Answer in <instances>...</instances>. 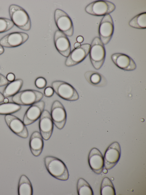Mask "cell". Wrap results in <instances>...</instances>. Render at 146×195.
<instances>
[{
  "label": "cell",
  "instance_id": "d590c367",
  "mask_svg": "<svg viewBox=\"0 0 146 195\" xmlns=\"http://www.w3.org/2000/svg\"><path fill=\"white\" fill-rule=\"evenodd\" d=\"M9 101V99L7 98H5L4 99L3 102L4 103H8Z\"/></svg>",
  "mask_w": 146,
  "mask_h": 195
},
{
  "label": "cell",
  "instance_id": "5bb4252c",
  "mask_svg": "<svg viewBox=\"0 0 146 195\" xmlns=\"http://www.w3.org/2000/svg\"><path fill=\"white\" fill-rule=\"evenodd\" d=\"M45 104L40 101L31 105L27 109L24 115L23 122L26 125H30L39 119L44 110Z\"/></svg>",
  "mask_w": 146,
  "mask_h": 195
},
{
  "label": "cell",
  "instance_id": "d6a6232c",
  "mask_svg": "<svg viewBox=\"0 0 146 195\" xmlns=\"http://www.w3.org/2000/svg\"><path fill=\"white\" fill-rule=\"evenodd\" d=\"M81 45L80 43L77 42L75 43L74 44V47L75 49H78L80 47Z\"/></svg>",
  "mask_w": 146,
  "mask_h": 195
},
{
  "label": "cell",
  "instance_id": "cb8c5ba5",
  "mask_svg": "<svg viewBox=\"0 0 146 195\" xmlns=\"http://www.w3.org/2000/svg\"><path fill=\"white\" fill-rule=\"evenodd\" d=\"M77 189L79 195H93L92 189L89 184L84 179L80 178L78 180Z\"/></svg>",
  "mask_w": 146,
  "mask_h": 195
},
{
  "label": "cell",
  "instance_id": "30bf717a",
  "mask_svg": "<svg viewBox=\"0 0 146 195\" xmlns=\"http://www.w3.org/2000/svg\"><path fill=\"white\" fill-rule=\"evenodd\" d=\"M114 29L113 19L110 14L104 16L100 23L99 29L100 39L104 45L111 40Z\"/></svg>",
  "mask_w": 146,
  "mask_h": 195
},
{
  "label": "cell",
  "instance_id": "6da1fadb",
  "mask_svg": "<svg viewBox=\"0 0 146 195\" xmlns=\"http://www.w3.org/2000/svg\"><path fill=\"white\" fill-rule=\"evenodd\" d=\"M44 163L48 172L58 180L65 181L69 178L68 169L64 163L59 158L52 156H46Z\"/></svg>",
  "mask_w": 146,
  "mask_h": 195
},
{
  "label": "cell",
  "instance_id": "1f68e13d",
  "mask_svg": "<svg viewBox=\"0 0 146 195\" xmlns=\"http://www.w3.org/2000/svg\"><path fill=\"white\" fill-rule=\"evenodd\" d=\"M77 42L79 43H82L84 40L83 37L81 36H78L76 39Z\"/></svg>",
  "mask_w": 146,
  "mask_h": 195
},
{
  "label": "cell",
  "instance_id": "8fae6325",
  "mask_svg": "<svg viewBox=\"0 0 146 195\" xmlns=\"http://www.w3.org/2000/svg\"><path fill=\"white\" fill-rule=\"evenodd\" d=\"M5 120L8 127L16 135L23 138L28 137L29 133L26 125L18 118L11 114L7 115L5 116Z\"/></svg>",
  "mask_w": 146,
  "mask_h": 195
},
{
  "label": "cell",
  "instance_id": "ba28073f",
  "mask_svg": "<svg viewBox=\"0 0 146 195\" xmlns=\"http://www.w3.org/2000/svg\"><path fill=\"white\" fill-rule=\"evenodd\" d=\"M50 114L55 126L58 129H62L65 125L67 115L64 106L59 101L56 100L53 102Z\"/></svg>",
  "mask_w": 146,
  "mask_h": 195
},
{
  "label": "cell",
  "instance_id": "4316f807",
  "mask_svg": "<svg viewBox=\"0 0 146 195\" xmlns=\"http://www.w3.org/2000/svg\"><path fill=\"white\" fill-rule=\"evenodd\" d=\"M14 25L11 20L5 18L0 17V33L8 31L11 29Z\"/></svg>",
  "mask_w": 146,
  "mask_h": 195
},
{
  "label": "cell",
  "instance_id": "484cf974",
  "mask_svg": "<svg viewBox=\"0 0 146 195\" xmlns=\"http://www.w3.org/2000/svg\"><path fill=\"white\" fill-rule=\"evenodd\" d=\"M101 195H115V189L111 180L108 177L103 180L101 186Z\"/></svg>",
  "mask_w": 146,
  "mask_h": 195
},
{
  "label": "cell",
  "instance_id": "e575fe53",
  "mask_svg": "<svg viewBox=\"0 0 146 195\" xmlns=\"http://www.w3.org/2000/svg\"><path fill=\"white\" fill-rule=\"evenodd\" d=\"M5 97L2 93L0 92V103L2 102Z\"/></svg>",
  "mask_w": 146,
  "mask_h": 195
},
{
  "label": "cell",
  "instance_id": "7c38bea8",
  "mask_svg": "<svg viewBox=\"0 0 146 195\" xmlns=\"http://www.w3.org/2000/svg\"><path fill=\"white\" fill-rule=\"evenodd\" d=\"M90 46L89 44H84L81 45L80 48L73 50L66 60L65 65L71 67L82 62L89 53Z\"/></svg>",
  "mask_w": 146,
  "mask_h": 195
},
{
  "label": "cell",
  "instance_id": "e0dca14e",
  "mask_svg": "<svg viewBox=\"0 0 146 195\" xmlns=\"http://www.w3.org/2000/svg\"><path fill=\"white\" fill-rule=\"evenodd\" d=\"M88 161L90 168L94 173L97 174L102 173L104 167V158L98 149L93 148L91 150Z\"/></svg>",
  "mask_w": 146,
  "mask_h": 195
},
{
  "label": "cell",
  "instance_id": "ac0fdd59",
  "mask_svg": "<svg viewBox=\"0 0 146 195\" xmlns=\"http://www.w3.org/2000/svg\"><path fill=\"white\" fill-rule=\"evenodd\" d=\"M111 59L115 64L118 67L127 71H133L136 68L134 60L128 55L121 53L113 54Z\"/></svg>",
  "mask_w": 146,
  "mask_h": 195
},
{
  "label": "cell",
  "instance_id": "603a6c76",
  "mask_svg": "<svg viewBox=\"0 0 146 195\" xmlns=\"http://www.w3.org/2000/svg\"><path fill=\"white\" fill-rule=\"evenodd\" d=\"M129 25L137 29H143L146 28V12L139 14L133 18L129 22Z\"/></svg>",
  "mask_w": 146,
  "mask_h": 195
},
{
  "label": "cell",
  "instance_id": "8d00e7d4",
  "mask_svg": "<svg viewBox=\"0 0 146 195\" xmlns=\"http://www.w3.org/2000/svg\"></svg>",
  "mask_w": 146,
  "mask_h": 195
},
{
  "label": "cell",
  "instance_id": "f546056e",
  "mask_svg": "<svg viewBox=\"0 0 146 195\" xmlns=\"http://www.w3.org/2000/svg\"><path fill=\"white\" fill-rule=\"evenodd\" d=\"M8 82L6 77L0 73V87L7 85L8 84Z\"/></svg>",
  "mask_w": 146,
  "mask_h": 195
},
{
  "label": "cell",
  "instance_id": "52a82bcc",
  "mask_svg": "<svg viewBox=\"0 0 146 195\" xmlns=\"http://www.w3.org/2000/svg\"><path fill=\"white\" fill-rule=\"evenodd\" d=\"M54 21L59 30L67 36L71 37L74 33L72 20L68 15L63 10L56 9L54 13Z\"/></svg>",
  "mask_w": 146,
  "mask_h": 195
},
{
  "label": "cell",
  "instance_id": "44dd1931",
  "mask_svg": "<svg viewBox=\"0 0 146 195\" xmlns=\"http://www.w3.org/2000/svg\"><path fill=\"white\" fill-rule=\"evenodd\" d=\"M23 84V81L21 79H17L7 84L3 92L4 97L13 96L18 92Z\"/></svg>",
  "mask_w": 146,
  "mask_h": 195
},
{
  "label": "cell",
  "instance_id": "7402d4cb",
  "mask_svg": "<svg viewBox=\"0 0 146 195\" xmlns=\"http://www.w3.org/2000/svg\"><path fill=\"white\" fill-rule=\"evenodd\" d=\"M18 194L19 195H32L33 188L31 181L25 175H22L18 183Z\"/></svg>",
  "mask_w": 146,
  "mask_h": 195
},
{
  "label": "cell",
  "instance_id": "83f0119b",
  "mask_svg": "<svg viewBox=\"0 0 146 195\" xmlns=\"http://www.w3.org/2000/svg\"><path fill=\"white\" fill-rule=\"evenodd\" d=\"M36 86L38 88L42 89L44 88L47 84L46 80L43 77H39L37 78L35 81Z\"/></svg>",
  "mask_w": 146,
  "mask_h": 195
},
{
  "label": "cell",
  "instance_id": "4dcf8cb0",
  "mask_svg": "<svg viewBox=\"0 0 146 195\" xmlns=\"http://www.w3.org/2000/svg\"><path fill=\"white\" fill-rule=\"evenodd\" d=\"M6 78L8 81L12 82L15 80V76L13 73H10L7 74Z\"/></svg>",
  "mask_w": 146,
  "mask_h": 195
},
{
  "label": "cell",
  "instance_id": "7a4b0ae2",
  "mask_svg": "<svg viewBox=\"0 0 146 195\" xmlns=\"http://www.w3.org/2000/svg\"><path fill=\"white\" fill-rule=\"evenodd\" d=\"M9 13L11 21L18 28L25 31L30 29L31 19L23 8L17 5H11L9 8Z\"/></svg>",
  "mask_w": 146,
  "mask_h": 195
},
{
  "label": "cell",
  "instance_id": "9c48e42d",
  "mask_svg": "<svg viewBox=\"0 0 146 195\" xmlns=\"http://www.w3.org/2000/svg\"><path fill=\"white\" fill-rule=\"evenodd\" d=\"M121 149L118 142L111 144L106 150L104 158V166L106 169L113 168L119 161L121 156Z\"/></svg>",
  "mask_w": 146,
  "mask_h": 195
},
{
  "label": "cell",
  "instance_id": "d6986e66",
  "mask_svg": "<svg viewBox=\"0 0 146 195\" xmlns=\"http://www.w3.org/2000/svg\"><path fill=\"white\" fill-rule=\"evenodd\" d=\"M44 146L43 138L40 134L35 131L32 134L29 140V147L32 154L38 156L42 153Z\"/></svg>",
  "mask_w": 146,
  "mask_h": 195
},
{
  "label": "cell",
  "instance_id": "5b68a950",
  "mask_svg": "<svg viewBox=\"0 0 146 195\" xmlns=\"http://www.w3.org/2000/svg\"><path fill=\"white\" fill-rule=\"evenodd\" d=\"M43 97V94L39 91L27 89L18 92L12 97V100L20 105L29 106L40 101Z\"/></svg>",
  "mask_w": 146,
  "mask_h": 195
},
{
  "label": "cell",
  "instance_id": "9a60e30c",
  "mask_svg": "<svg viewBox=\"0 0 146 195\" xmlns=\"http://www.w3.org/2000/svg\"><path fill=\"white\" fill-rule=\"evenodd\" d=\"M39 127L40 134L46 140L51 137L53 129V122L49 112L44 110L39 118Z\"/></svg>",
  "mask_w": 146,
  "mask_h": 195
},
{
  "label": "cell",
  "instance_id": "ffe728a7",
  "mask_svg": "<svg viewBox=\"0 0 146 195\" xmlns=\"http://www.w3.org/2000/svg\"><path fill=\"white\" fill-rule=\"evenodd\" d=\"M84 75L87 81L93 85L103 87L107 84V82L105 77L96 71H88L85 73Z\"/></svg>",
  "mask_w": 146,
  "mask_h": 195
},
{
  "label": "cell",
  "instance_id": "277c9868",
  "mask_svg": "<svg viewBox=\"0 0 146 195\" xmlns=\"http://www.w3.org/2000/svg\"><path fill=\"white\" fill-rule=\"evenodd\" d=\"M54 91L59 97L68 101H73L78 100V94L74 87L66 82L56 80L52 83Z\"/></svg>",
  "mask_w": 146,
  "mask_h": 195
},
{
  "label": "cell",
  "instance_id": "2e32d148",
  "mask_svg": "<svg viewBox=\"0 0 146 195\" xmlns=\"http://www.w3.org/2000/svg\"><path fill=\"white\" fill-rule=\"evenodd\" d=\"M54 41L56 48L59 53L67 57L71 51V47L67 36L62 31L57 30L54 33Z\"/></svg>",
  "mask_w": 146,
  "mask_h": 195
},
{
  "label": "cell",
  "instance_id": "d4e9b609",
  "mask_svg": "<svg viewBox=\"0 0 146 195\" xmlns=\"http://www.w3.org/2000/svg\"><path fill=\"white\" fill-rule=\"evenodd\" d=\"M21 105L15 103H4L0 104V115L11 114L19 111Z\"/></svg>",
  "mask_w": 146,
  "mask_h": 195
},
{
  "label": "cell",
  "instance_id": "4fadbf2b",
  "mask_svg": "<svg viewBox=\"0 0 146 195\" xmlns=\"http://www.w3.org/2000/svg\"><path fill=\"white\" fill-rule=\"evenodd\" d=\"M29 36L23 32H15L4 36L0 40V44L3 47L12 48L19 46L26 42Z\"/></svg>",
  "mask_w": 146,
  "mask_h": 195
},
{
  "label": "cell",
  "instance_id": "f1b7e54d",
  "mask_svg": "<svg viewBox=\"0 0 146 195\" xmlns=\"http://www.w3.org/2000/svg\"><path fill=\"white\" fill-rule=\"evenodd\" d=\"M54 91L52 87L50 86L46 87L44 91V95L45 96L50 97L52 96L54 94Z\"/></svg>",
  "mask_w": 146,
  "mask_h": 195
},
{
  "label": "cell",
  "instance_id": "836d02e7",
  "mask_svg": "<svg viewBox=\"0 0 146 195\" xmlns=\"http://www.w3.org/2000/svg\"><path fill=\"white\" fill-rule=\"evenodd\" d=\"M4 49L3 46L0 44V55L4 52Z\"/></svg>",
  "mask_w": 146,
  "mask_h": 195
},
{
  "label": "cell",
  "instance_id": "8992f818",
  "mask_svg": "<svg viewBox=\"0 0 146 195\" xmlns=\"http://www.w3.org/2000/svg\"><path fill=\"white\" fill-rule=\"evenodd\" d=\"M115 9V5L111 2L106 0H98L88 4L86 7L85 10L91 15L100 16L109 14Z\"/></svg>",
  "mask_w": 146,
  "mask_h": 195
},
{
  "label": "cell",
  "instance_id": "3957f363",
  "mask_svg": "<svg viewBox=\"0 0 146 195\" xmlns=\"http://www.w3.org/2000/svg\"><path fill=\"white\" fill-rule=\"evenodd\" d=\"M90 45L89 54L91 63L96 69H99L105 60L106 53L104 45L99 37H96Z\"/></svg>",
  "mask_w": 146,
  "mask_h": 195
}]
</instances>
